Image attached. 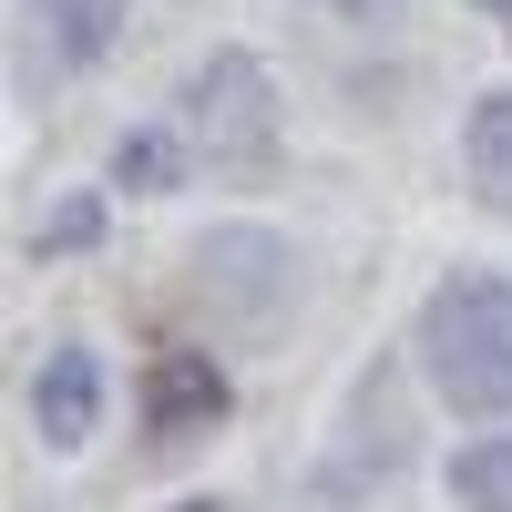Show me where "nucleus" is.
<instances>
[{"label":"nucleus","instance_id":"9","mask_svg":"<svg viewBox=\"0 0 512 512\" xmlns=\"http://www.w3.org/2000/svg\"><path fill=\"white\" fill-rule=\"evenodd\" d=\"M113 175L134 195H164V185H175V134H123L113 144Z\"/></svg>","mask_w":512,"mask_h":512},{"label":"nucleus","instance_id":"4","mask_svg":"<svg viewBox=\"0 0 512 512\" xmlns=\"http://www.w3.org/2000/svg\"><path fill=\"white\" fill-rule=\"evenodd\" d=\"M195 267H205V297H226L236 318H267L277 287H287V246L256 236V226H226V236L195 246Z\"/></svg>","mask_w":512,"mask_h":512},{"label":"nucleus","instance_id":"1","mask_svg":"<svg viewBox=\"0 0 512 512\" xmlns=\"http://www.w3.org/2000/svg\"><path fill=\"white\" fill-rule=\"evenodd\" d=\"M420 359L451 410H512V287L502 277H451L420 308Z\"/></svg>","mask_w":512,"mask_h":512},{"label":"nucleus","instance_id":"6","mask_svg":"<svg viewBox=\"0 0 512 512\" xmlns=\"http://www.w3.org/2000/svg\"><path fill=\"white\" fill-rule=\"evenodd\" d=\"M461 164H472L482 205H502V216H512V93H482V103H472V134H461Z\"/></svg>","mask_w":512,"mask_h":512},{"label":"nucleus","instance_id":"2","mask_svg":"<svg viewBox=\"0 0 512 512\" xmlns=\"http://www.w3.org/2000/svg\"><path fill=\"white\" fill-rule=\"evenodd\" d=\"M185 134L216 154V164H267V144H277L267 72H256L246 52H216V62L185 82Z\"/></svg>","mask_w":512,"mask_h":512},{"label":"nucleus","instance_id":"3","mask_svg":"<svg viewBox=\"0 0 512 512\" xmlns=\"http://www.w3.org/2000/svg\"><path fill=\"white\" fill-rule=\"evenodd\" d=\"M226 420V369L205 359V349H164L154 379H144V431L154 451H185L195 431H216Z\"/></svg>","mask_w":512,"mask_h":512},{"label":"nucleus","instance_id":"8","mask_svg":"<svg viewBox=\"0 0 512 512\" xmlns=\"http://www.w3.org/2000/svg\"><path fill=\"white\" fill-rule=\"evenodd\" d=\"M451 492L461 512H512V441H472L451 461Z\"/></svg>","mask_w":512,"mask_h":512},{"label":"nucleus","instance_id":"7","mask_svg":"<svg viewBox=\"0 0 512 512\" xmlns=\"http://www.w3.org/2000/svg\"><path fill=\"white\" fill-rule=\"evenodd\" d=\"M31 21L52 31V62H93L123 31V0H31Z\"/></svg>","mask_w":512,"mask_h":512},{"label":"nucleus","instance_id":"10","mask_svg":"<svg viewBox=\"0 0 512 512\" xmlns=\"http://www.w3.org/2000/svg\"><path fill=\"white\" fill-rule=\"evenodd\" d=\"M93 226H103V216H93V205H82V195H72V205H62V216H52V226H41V236H31V246H41V256H62V246H82V236H93Z\"/></svg>","mask_w":512,"mask_h":512},{"label":"nucleus","instance_id":"11","mask_svg":"<svg viewBox=\"0 0 512 512\" xmlns=\"http://www.w3.org/2000/svg\"><path fill=\"white\" fill-rule=\"evenodd\" d=\"M328 11H379V0H328Z\"/></svg>","mask_w":512,"mask_h":512},{"label":"nucleus","instance_id":"5","mask_svg":"<svg viewBox=\"0 0 512 512\" xmlns=\"http://www.w3.org/2000/svg\"><path fill=\"white\" fill-rule=\"evenodd\" d=\"M93 410H103V359H93V349H52L41 379H31L41 441H52V451H82V441H93Z\"/></svg>","mask_w":512,"mask_h":512}]
</instances>
